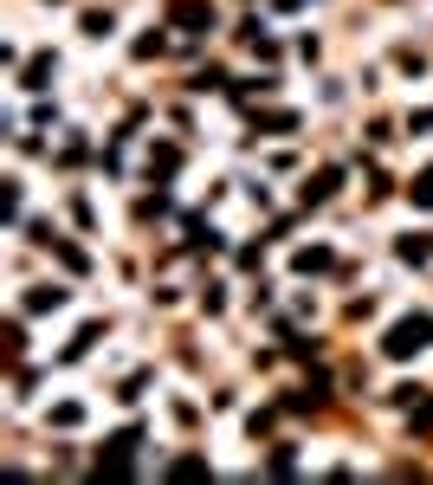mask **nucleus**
I'll use <instances>...</instances> for the list:
<instances>
[{
    "label": "nucleus",
    "instance_id": "f257e3e1",
    "mask_svg": "<svg viewBox=\"0 0 433 485\" xmlns=\"http://www.w3.org/2000/svg\"><path fill=\"white\" fill-rule=\"evenodd\" d=\"M427 343H433V318H408V324H394L388 356H414V350H427Z\"/></svg>",
    "mask_w": 433,
    "mask_h": 485
}]
</instances>
